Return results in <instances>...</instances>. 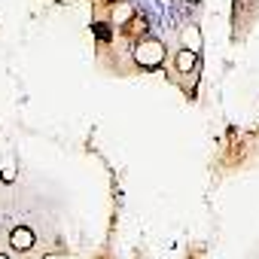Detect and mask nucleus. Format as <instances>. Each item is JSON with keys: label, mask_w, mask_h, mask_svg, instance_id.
<instances>
[{"label": "nucleus", "mask_w": 259, "mask_h": 259, "mask_svg": "<svg viewBox=\"0 0 259 259\" xmlns=\"http://www.w3.org/2000/svg\"><path fill=\"white\" fill-rule=\"evenodd\" d=\"M138 61L147 64V67H156V64L162 61V46H159L156 40H141V46H138Z\"/></svg>", "instance_id": "nucleus-1"}, {"label": "nucleus", "mask_w": 259, "mask_h": 259, "mask_svg": "<svg viewBox=\"0 0 259 259\" xmlns=\"http://www.w3.org/2000/svg\"><path fill=\"white\" fill-rule=\"evenodd\" d=\"M138 34H147V19L144 16H135L125 25V37H138Z\"/></svg>", "instance_id": "nucleus-2"}, {"label": "nucleus", "mask_w": 259, "mask_h": 259, "mask_svg": "<svg viewBox=\"0 0 259 259\" xmlns=\"http://www.w3.org/2000/svg\"><path fill=\"white\" fill-rule=\"evenodd\" d=\"M13 244L25 250V247H31V244H34V235H31L28 229H16V232H13Z\"/></svg>", "instance_id": "nucleus-3"}]
</instances>
